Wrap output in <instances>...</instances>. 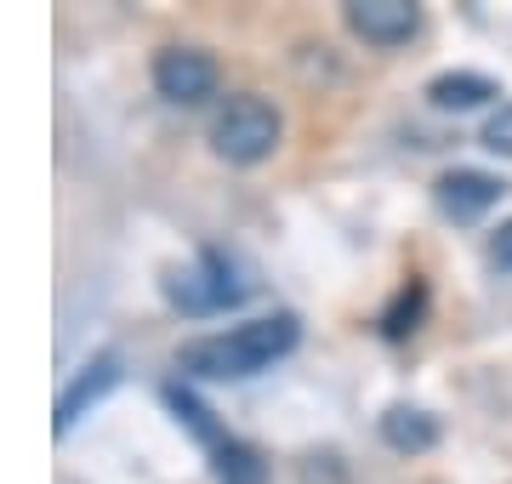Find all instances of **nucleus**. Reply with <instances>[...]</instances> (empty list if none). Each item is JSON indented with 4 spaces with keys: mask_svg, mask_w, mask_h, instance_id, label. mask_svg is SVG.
<instances>
[{
    "mask_svg": "<svg viewBox=\"0 0 512 484\" xmlns=\"http://www.w3.org/2000/svg\"><path fill=\"white\" fill-rule=\"evenodd\" d=\"M296 342H302L296 314H262V319L234 325V331L194 336L177 354V371L200 376V382H245V376L274 371L285 354H296Z\"/></svg>",
    "mask_w": 512,
    "mask_h": 484,
    "instance_id": "obj_1",
    "label": "nucleus"
},
{
    "mask_svg": "<svg viewBox=\"0 0 512 484\" xmlns=\"http://www.w3.org/2000/svg\"><path fill=\"white\" fill-rule=\"evenodd\" d=\"M279 109L268 103V97L256 92H239L228 97L217 109V120H211V149L228 160V166H256V160H268V154L279 149Z\"/></svg>",
    "mask_w": 512,
    "mask_h": 484,
    "instance_id": "obj_2",
    "label": "nucleus"
},
{
    "mask_svg": "<svg viewBox=\"0 0 512 484\" xmlns=\"http://www.w3.org/2000/svg\"><path fill=\"white\" fill-rule=\"evenodd\" d=\"M245 291H251V285L239 280L234 257L217 251V245H205L188 268H171V274H165V297H171V308H183V314H194V319L222 314V308H239Z\"/></svg>",
    "mask_w": 512,
    "mask_h": 484,
    "instance_id": "obj_3",
    "label": "nucleus"
},
{
    "mask_svg": "<svg viewBox=\"0 0 512 484\" xmlns=\"http://www.w3.org/2000/svg\"><path fill=\"white\" fill-rule=\"evenodd\" d=\"M165 405L177 410V422H183V428L211 450V467H217L222 484H262V456H256L245 439H234V433L222 428L217 416H211V410H205L183 382H171V388H165Z\"/></svg>",
    "mask_w": 512,
    "mask_h": 484,
    "instance_id": "obj_4",
    "label": "nucleus"
},
{
    "mask_svg": "<svg viewBox=\"0 0 512 484\" xmlns=\"http://www.w3.org/2000/svg\"><path fill=\"white\" fill-rule=\"evenodd\" d=\"M222 86V69L217 57L200 52V46H165V52H154V92L165 97V103H205V97H217Z\"/></svg>",
    "mask_w": 512,
    "mask_h": 484,
    "instance_id": "obj_5",
    "label": "nucleus"
},
{
    "mask_svg": "<svg viewBox=\"0 0 512 484\" xmlns=\"http://www.w3.org/2000/svg\"><path fill=\"white\" fill-rule=\"evenodd\" d=\"M507 194V183L495 177V171H478V166H456L444 171L439 183H433V200H439L444 217H456V223H478L484 211H495Z\"/></svg>",
    "mask_w": 512,
    "mask_h": 484,
    "instance_id": "obj_6",
    "label": "nucleus"
},
{
    "mask_svg": "<svg viewBox=\"0 0 512 484\" xmlns=\"http://www.w3.org/2000/svg\"><path fill=\"white\" fill-rule=\"evenodd\" d=\"M120 382V354H92L80 371H74V382L63 393H57V416H52V433L63 439V433H74V422L86 416V410L103 399V393Z\"/></svg>",
    "mask_w": 512,
    "mask_h": 484,
    "instance_id": "obj_7",
    "label": "nucleus"
},
{
    "mask_svg": "<svg viewBox=\"0 0 512 484\" xmlns=\"http://www.w3.org/2000/svg\"><path fill=\"white\" fill-rule=\"evenodd\" d=\"M348 29L370 46H404L421 29V6H410V0H353Z\"/></svg>",
    "mask_w": 512,
    "mask_h": 484,
    "instance_id": "obj_8",
    "label": "nucleus"
},
{
    "mask_svg": "<svg viewBox=\"0 0 512 484\" xmlns=\"http://www.w3.org/2000/svg\"><path fill=\"white\" fill-rule=\"evenodd\" d=\"M421 314H427V285L410 274V280L393 291V302L382 308V319H376V325H382L387 342H404V336H416V331H421Z\"/></svg>",
    "mask_w": 512,
    "mask_h": 484,
    "instance_id": "obj_9",
    "label": "nucleus"
},
{
    "mask_svg": "<svg viewBox=\"0 0 512 484\" xmlns=\"http://www.w3.org/2000/svg\"><path fill=\"white\" fill-rule=\"evenodd\" d=\"M427 97L439 103V109H478V103H490V97H501V86H495L490 75H439L427 80Z\"/></svg>",
    "mask_w": 512,
    "mask_h": 484,
    "instance_id": "obj_10",
    "label": "nucleus"
},
{
    "mask_svg": "<svg viewBox=\"0 0 512 484\" xmlns=\"http://www.w3.org/2000/svg\"><path fill=\"white\" fill-rule=\"evenodd\" d=\"M382 439L393 450H427L433 439H439V428H433V416L427 410H416V405H393L382 416Z\"/></svg>",
    "mask_w": 512,
    "mask_h": 484,
    "instance_id": "obj_11",
    "label": "nucleus"
},
{
    "mask_svg": "<svg viewBox=\"0 0 512 484\" xmlns=\"http://www.w3.org/2000/svg\"><path fill=\"white\" fill-rule=\"evenodd\" d=\"M484 149H490V154H507V160H512V103H501V109L484 120Z\"/></svg>",
    "mask_w": 512,
    "mask_h": 484,
    "instance_id": "obj_12",
    "label": "nucleus"
},
{
    "mask_svg": "<svg viewBox=\"0 0 512 484\" xmlns=\"http://www.w3.org/2000/svg\"><path fill=\"white\" fill-rule=\"evenodd\" d=\"M490 262L512 274V223H501V228H495V240H490Z\"/></svg>",
    "mask_w": 512,
    "mask_h": 484,
    "instance_id": "obj_13",
    "label": "nucleus"
}]
</instances>
